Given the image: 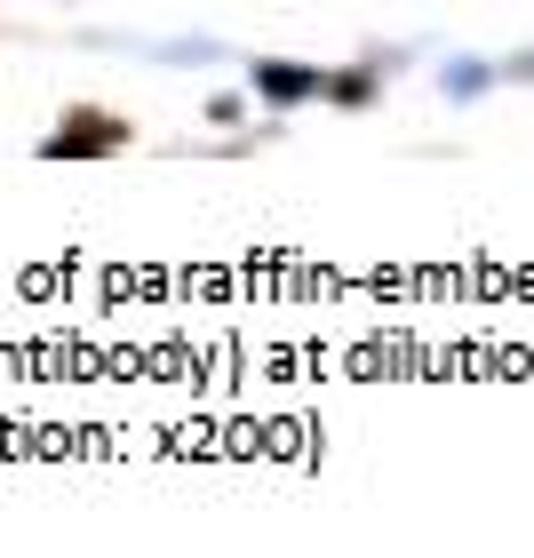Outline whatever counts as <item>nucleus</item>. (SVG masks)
Returning <instances> with one entry per match:
<instances>
[{
  "label": "nucleus",
  "instance_id": "f257e3e1",
  "mask_svg": "<svg viewBox=\"0 0 534 558\" xmlns=\"http://www.w3.org/2000/svg\"><path fill=\"white\" fill-rule=\"evenodd\" d=\"M256 81H264V96H303V88H319L312 72H279V64H271V72H256Z\"/></svg>",
  "mask_w": 534,
  "mask_h": 558
},
{
  "label": "nucleus",
  "instance_id": "f03ea898",
  "mask_svg": "<svg viewBox=\"0 0 534 558\" xmlns=\"http://www.w3.org/2000/svg\"><path fill=\"white\" fill-rule=\"evenodd\" d=\"M120 129H88V136H48V151H105Z\"/></svg>",
  "mask_w": 534,
  "mask_h": 558
}]
</instances>
